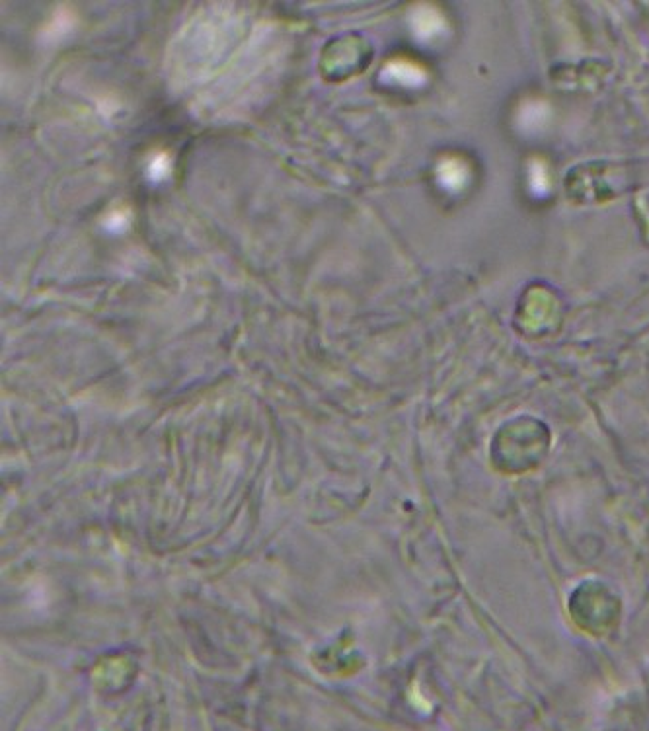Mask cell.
<instances>
[{
    "label": "cell",
    "mask_w": 649,
    "mask_h": 731,
    "mask_svg": "<svg viewBox=\"0 0 649 731\" xmlns=\"http://www.w3.org/2000/svg\"><path fill=\"white\" fill-rule=\"evenodd\" d=\"M384 76L404 86H418L425 80V71L408 59H394L384 66Z\"/></svg>",
    "instance_id": "1"
},
{
    "label": "cell",
    "mask_w": 649,
    "mask_h": 731,
    "mask_svg": "<svg viewBox=\"0 0 649 731\" xmlns=\"http://www.w3.org/2000/svg\"><path fill=\"white\" fill-rule=\"evenodd\" d=\"M441 26H443V20H441L437 12H433L429 8L415 12L413 28H415V34L420 37H433L435 34H439Z\"/></svg>",
    "instance_id": "2"
},
{
    "label": "cell",
    "mask_w": 649,
    "mask_h": 731,
    "mask_svg": "<svg viewBox=\"0 0 649 731\" xmlns=\"http://www.w3.org/2000/svg\"><path fill=\"white\" fill-rule=\"evenodd\" d=\"M441 182L445 183V187H452L457 190L464 183V170L458 164L457 160H445L439 168Z\"/></svg>",
    "instance_id": "3"
},
{
    "label": "cell",
    "mask_w": 649,
    "mask_h": 731,
    "mask_svg": "<svg viewBox=\"0 0 649 731\" xmlns=\"http://www.w3.org/2000/svg\"><path fill=\"white\" fill-rule=\"evenodd\" d=\"M168 170H170V158H168L164 152L156 155L155 158L150 160V164H148V176H150L152 180L164 178V176L168 174Z\"/></svg>",
    "instance_id": "4"
}]
</instances>
